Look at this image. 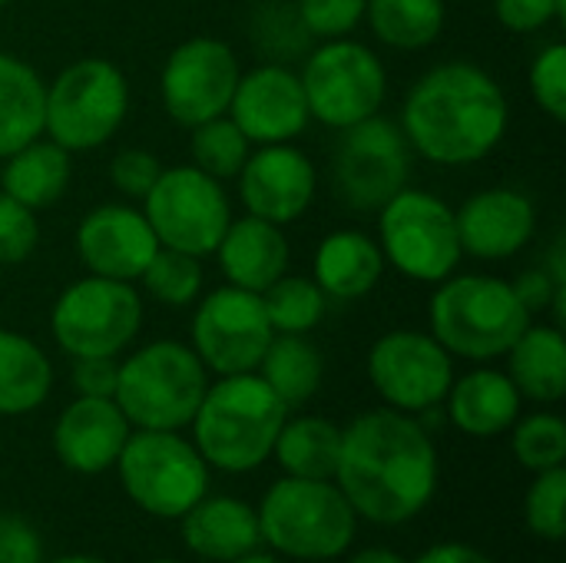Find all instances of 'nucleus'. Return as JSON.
I'll use <instances>...</instances> for the list:
<instances>
[{"label": "nucleus", "mask_w": 566, "mask_h": 563, "mask_svg": "<svg viewBox=\"0 0 566 563\" xmlns=\"http://www.w3.org/2000/svg\"><path fill=\"white\" fill-rule=\"evenodd\" d=\"M438 448L421 418L375 408L342 428L335 484L361 521L401 528L438 494Z\"/></svg>", "instance_id": "nucleus-1"}, {"label": "nucleus", "mask_w": 566, "mask_h": 563, "mask_svg": "<svg viewBox=\"0 0 566 563\" xmlns=\"http://www.w3.org/2000/svg\"><path fill=\"white\" fill-rule=\"evenodd\" d=\"M511 123L504 86L478 63L448 60L415 80L401 106V133L434 166H474L491 156Z\"/></svg>", "instance_id": "nucleus-2"}, {"label": "nucleus", "mask_w": 566, "mask_h": 563, "mask_svg": "<svg viewBox=\"0 0 566 563\" xmlns=\"http://www.w3.org/2000/svg\"><path fill=\"white\" fill-rule=\"evenodd\" d=\"M285 418L289 408L255 372L222 375L206 388L196 408L192 445L209 468L226 475H249L272 458Z\"/></svg>", "instance_id": "nucleus-3"}, {"label": "nucleus", "mask_w": 566, "mask_h": 563, "mask_svg": "<svg viewBox=\"0 0 566 563\" xmlns=\"http://www.w3.org/2000/svg\"><path fill=\"white\" fill-rule=\"evenodd\" d=\"M531 319L534 315L521 305L514 282L481 272L448 275L438 282L428 302L431 335L454 358L468 362H491L507 355Z\"/></svg>", "instance_id": "nucleus-4"}, {"label": "nucleus", "mask_w": 566, "mask_h": 563, "mask_svg": "<svg viewBox=\"0 0 566 563\" xmlns=\"http://www.w3.org/2000/svg\"><path fill=\"white\" fill-rule=\"evenodd\" d=\"M262 544L292 561L345 557L358 534V514L335 481L279 478L255 508Z\"/></svg>", "instance_id": "nucleus-5"}, {"label": "nucleus", "mask_w": 566, "mask_h": 563, "mask_svg": "<svg viewBox=\"0 0 566 563\" xmlns=\"http://www.w3.org/2000/svg\"><path fill=\"white\" fill-rule=\"evenodd\" d=\"M209 388V372L192 345L159 338L119 362L113 402L133 428L182 431Z\"/></svg>", "instance_id": "nucleus-6"}, {"label": "nucleus", "mask_w": 566, "mask_h": 563, "mask_svg": "<svg viewBox=\"0 0 566 563\" xmlns=\"http://www.w3.org/2000/svg\"><path fill=\"white\" fill-rule=\"evenodd\" d=\"M126 73L103 56H83L63 66L43 90V133L66 153L106 146L126 123Z\"/></svg>", "instance_id": "nucleus-7"}, {"label": "nucleus", "mask_w": 566, "mask_h": 563, "mask_svg": "<svg viewBox=\"0 0 566 563\" xmlns=\"http://www.w3.org/2000/svg\"><path fill=\"white\" fill-rule=\"evenodd\" d=\"M113 468L126 498L159 521H179L209 494V465L179 431L133 428Z\"/></svg>", "instance_id": "nucleus-8"}, {"label": "nucleus", "mask_w": 566, "mask_h": 563, "mask_svg": "<svg viewBox=\"0 0 566 563\" xmlns=\"http://www.w3.org/2000/svg\"><path fill=\"white\" fill-rule=\"evenodd\" d=\"M378 246L391 269L424 285L454 275L464 256L454 209L441 196L411 186L378 209Z\"/></svg>", "instance_id": "nucleus-9"}, {"label": "nucleus", "mask_w": 566, "mask_h": 563, "mask_svg": "<svg viewBox=\"0 0 566 563\" xmlns=\"http://www.w3.org/2000/svg\"><path fill=\"white\" fill-rule=\"evenodd\" d=\"M298 80L308 116L338 133L378 116L388 96V70L381 56L352 37L322 40L308 53Z\"/></svg>", "instance_id": "nucleus-10"}, {"label": "nucleus", "mask_w": 566, "mask_h": 563, "mask_svg": "<svg viewBox=\"0 0 566 563\" xmlns=\"http://www.w3.org/2000/svg\"><path fill=\"white\" fill-rule=\"evenodd\" d=\"M143 329V295L133 282L83 275L66 285L50 309L53 342L70 358L123 355Z\"/></svg>", "instance_id": "nucleus-11"}, {"label": "nucleus", "mask_w": 566, "mask_h": 563, "mask_svg": "<svg viewBox=\"0 0 566 563\" xmlns=\"http://www.w3.org/2000/svg\"><path fill=\"white\" fill-rule=\"evenodd\" d=\"M143 216L149 219L159 246L202 259L216 252L229 229L232 206L219 179L186 163L159 173L156 186L143 199Z\"/></svg>", "instance_id": "nucleus-12"}, {"label": "nucleus", "mask_w": 566, "mask_h": 563, "mask_svg": "<svg viewBox=\"0 0 566 563\" xmlns=\"http://www.w3.org/2000/svg\"><path fill=\"white\" fill-rule=\"evenodd\" d=\"M365 368L381 402L415 418L434 411L454 382V355L431 332L415 329L385 332L371 345Z\"/></svg>", "instance_id": "nucleus-13"}, {"label": "nucleus", "mask_w": 566, "mask_h": 563, "mask_svg": "<svg viewBox=\"0 0 566 563\" xmlns=\"http://www.w3.org/2000/svg\"><path fill=\"white\" fill-rule=\"evenodd\" d=\"M408 176L411 146L395 119L378 113L342 129L335 146V192L348 209L378 212L408 186Z\"/></svg>", "instance_id": "nucleus-14"}, {"label": "nucleus", "mask_w": 566, "mask_h": 563, "mask_svg": "<svg viewBox=\"0 0 566 563\" xmlns=\"http://www.w3.org/2000/svg\"><path fill=\"white\" fill-rule=\"evenodd\" d=\"M189 335L192 352L199 355L206 372H216L222 378L255 372L269 342L275 338V329L259 292L219 285L199 299Z\"/></svg>", "instance_id": "nucleus-15"}, {"label": "nucleus", "mask_w": 566, "mask_h": 563, "mask_svg": "<svg viewBox=\"0 0 566 563\" xmlns=\"http://www.w3.org/2000/svg\"><path fill=\"white\" fill-rule=\"evenodd\" d=\"M239 56L226 40L189 37L163 63L159 96L163 110L186 129L222 116L239 83Z\"/></svg>", "instance_id": "nucleus-16"}, {"label": "nucleus", "mask_w": 566, "mask_h": 563, "mask_svg": "<svg viewBox=\"0 0 566 563\" xmlns=\"http://www.w3.org/2000/svg\"><path fill=\"white\" fill-rule=\"evenodd\" d=\"M239 199L249 216L275 226L302 219L318 192V169L308 153L292 143H272L249 153L239 176Z\"/></svg>", "instance_id": "nucleus-17"}, {"label": "nucleus", "mask_w": 566, "mask_h": 563, "mask_svg": "<svg viewBox=\"0 0 566 563\" xmlns=\"http://www.w3.org/2000/svg\"><path fill=\"white\" fill-rule=\"evenodd\" d=\"M226 113L255 146L292 143L312 119L298 73L282 63H262L239 73Z\"/></svg>", "instance_id": "nucleus-18"}, {"label": "nucleus", "mask_w": 566, "mask_h": 563, "mask_svg": "<svg viewBox=\"0 0 566 563\" xmlns=\"http://www.w3.org/2000/svg\"><path fill=\"white\" fill-rule=\"evenodd\" d=\"M156 249L159 239L149 219L143 209L126 202H103L90 209L76 226V256L90 275L136 282Z\"/></svg>", "instance_id": "nucleus-19"}, {"label": "nucleus", "mask_w": 566, "mask_h": 563, "mask_svg": "<svg viewBox=\"0 0 566 563\" xmlns=\"http://www.w3.org/2000/svg\"><path fill=\"white\" fill-rule=\"evenodd\" d=\"M454 219L461 252L484 262H504L517 256L537 232V209L531 196L511 186H491L468 196L464 206L454 209Z\"/></svg>", "instance_id": "nucleus-20"}, {"label": "nucleus", "mask_w": 566, "mask_h": 563, "mask_svg": "<svg viewBox=\"0 0 566 563\" xmlns=\"http://www.w3.org/2000/svg\"><path fill=\"white\" fill-rule=\"evenodd\" d=\"M133 425L113 398L76 395L53 425V455L73 475H103L116 465Z\"/></svg>", "instance_id": "nucleus-21"}, {"label": "nucleus", "mask_w": 566, "mask_h": 563, "mask_svg": "<svg viewBox=\"0 0 566 563\" xmlns=\"http://www.w3.org/2000/svg\"><path fill=\"white\" fill-rule=\"evenodd\" d=\"M212 256L219 259V269L229 279V285L265 292L275 279L289 272L292 249L282 226L245 212L229 222Z\"/></svg>", "instance_id": "nucleus-22"}, {"label": "nucleus", "mask_w": 566, "mask_h": 563, "mask_svg": "<svg viewBox=\"0 0 566 563\" xmlns=\"http://www.w3.org/2000/svg\"><path fill=\"white\" fill-rule=\"evenodd\" d=\"M448 421L471 438H497L514 428L521 418V392L507 378V372L497 368H471L461 378L451 382L444 395Z\"/></svg>", "instance_id": "nucleus-23"}, {"label": "nucleus", "mask_w": 566, "mask_h": 563, "mask_svg": "<svg viewBox=\"0 0 566 563\" xmlns=\"http://www.w3.org/2000/svg\"><path fill=\"white\" fill-rule=\"evenodd\" d=\"M179 521H182L186 548L202 561L232 563L259 551L262 544L255 508L229 494H219V498L206 494Z\"/></svg>", "instance_id": "nucleus-24"}, {"label": "nucleus", "mask_w": 566, "mask_h": 563, "mask_svg": "<svg viewBox=\"0 0 566 563\" xmlns=\"http://www.w3.org/2000/svg\"><path fill=\"white\" fill-rule=\"evenodd\" d=\"M388 262L381 256V246L358 232V229H335L328 232L312 259V279L315 285L335 299V302H358L371 295L385 275Z\"/></svg>", "instance_id": "nucleus-25"}, {"label": "nucleus", "mask_w": 566, "mask_h": 563, "mask_svg": "<svg viewBox=\"0 0 566 563\" xmlns=\"http://www.w3.org/2000/svg\"><path fill=\"white\" fill-rule=\"evenodd\" d=\"M507 378L521 398L554 405L566 395V338L560 325H527L507 348Z\"/></svg>", "instance_id": "nucleus-26"}, {"label": "nucleus", "mask_w": 566, "mask_h": 563, "mask_svg": "<svg viewBox=\"0 0 566 563\" xmlns=\"http://www.w3.org/2000/svg\"><path fill=\"white\" fill-rule=\"evenodd\" d=\"M70 173V153L53 139L36 136L0 159V192L40 212L66 192Z\"/></svg>", "instance_id": "nucleus-27"}, {"label": "nucleus", "mask_w": 566, "mask_h": 563, "mask_svg": "<svg viewBox=\"0 0 566 563\" xmlns=\"http://www.w3.org/2000/svg\"><path fill=\"white\" fill-rule=\"evenodd\" d=\"M53 388V365L46 352L10 329H0V415L20 418L36 411Z\"/></svg>", "instance_id": "nucleus-28"}, {"label": "nucleus", "mask_w": 566, "mask_h": 563, "mask_svg": "<svg viewBox=\"0 0 566 563\" xmlns=\"http://www.w3.org/2000/svg\"><path fill=\"white\" fill-rule=\"evenodd\" d=\"M342 455V428L318 415H298L285 418L272 458L289 478H312V481H332Z\"/></svg>", "instance_id": "nucleus-29"}, {"label": "nucleus", "mask_w": 566, "mask_h": 563, "mask_svg": "<svg viewBox=\"0 0 566 563\" xmlns=\"http://www.w3.org/2000/svg\"><path fill=\"white\" fill-rule=\"evenodd\" d=\"M43 90L46 83L30 63L0 53V159L43 136Z\"/></svg>", "instance_id": "nucleus-30"}, {"label": "nucleus", "mask_w": 566, "mask_h": 563, "mask_svg": "<svg viewBox=\"0 0 566 563\" xmlns=\"http://www.w3.org/2000/svg\"><path fill=\"white\" fill-rule=\"evenodd\" d=\"M255 375L292 411L318 395L322 378H325V358L305 335H275L269 342Z\"/></svg>", "instance_id": "nucleus-31"}, {"label": "nucleus", "mask_w": 566, "mask_h": 563, "mask_svg": "<svg viewBox=\"0 0 566 563\" xmlns=\"http://www.w3.org/2000/svg\"><path fill=\"white\" fill-rule=\"evenodd\" d=\"M444 0H365V20L391 50H424L444 30Z\"/></svg>", "instance_id": "nucleus-32"}, {"label": "nucleus", "mask_w": 566, "mask_h": 563, "mask_svg": "<svg viewBox=\"0 0 566 563\" xmlns=\"http://www.w3.org/2000/svg\"><path fill=\"white\" fill-rule=\"evenodd\" d=\"M259 295L275 335H308L312 329H318L328 309V295L315 285V279L289 272Z\"/></svg>", "instance_id": "nucleus-33"}, {"label": "nucleus", "mask_w": 566, "mask_h": 563, "mask_svg": "<svg viewBox=\"0 0 566 563\" xmlns=\"http://www.w3.org/2000/svg\"><path fill=\"white\" fill-rule=\"evenodd\" d=\"M189 153H192V166L209 173L212 179L226 183L235 179L242 163L252 153V143L245 139V133L229 119V113L212 116L206 123H196L189 129Z\"/></svg>", "instance_id": "nucleus-34"}, {"label": "nucleus", "mask_w": 566, "mask_h": 563, "mask_svg": "<svg viewBox=\"0 0 566 563\" xmlns=\"http://www.w3.org/2000/svg\"><path fill=\"white\" fill-rule=\"evenodd\" d=\"M139 282H143L146 295L156 299L159 305L186 309L202 292V265H199V256H189V252L159 246L156 256L149 259V265L143 269Z\"/></svg>", "instance_id": "nucleus-35"}, {"label": "nucleus", "mask_w": 566, "mask_h": 563, "mask_svg": "<svg viewBox=\"0 0 566 563\" xmlns=\"http://www.w3.org/2000/svg\"><path fill=\"white\" fill-rule=\"evenodd\" d=\"M511 431H514V438H511L514 458H517L531 475H541V471H551V468H564L566 421L560 415H554V411H537V415L517 418Z\"/></svg>", "instance_id": "nucleus-36"}, {"label": "nucleus", "mask_w": 566, "mask_h": 563, "mask_svg": "<svg viewBox=\"0 0 566 563\" xmlns=\"http://www.w3.org/2000/svg\"><path fill=\"white\" fill-rule=\"evenodd\" d=\"M524 521L541 541H564L566 534V471L551 468L534 475V484L524 498Z\"/></svg>", "instance_id": "nucleus-37"}, {"label": "nucleus", "mask_w": 566, "mask_h": 563, "mask_svg": "<svg viewBox=\"0 0 566 563\" xmlns=\"http://www.w3.org/2000/svg\"><path fill=\"white\" fill-rule=\"evenodd\" d=\"M527 86L534 103L557 123L566 119V46L564 43H547L527 73Z\"/></svg>", "instance_id": "nucleus-38"}, {"label": "nucleus", "mask_w": 566, "mask_h": 563, "mask_svg": "<svg viewBox=\"0 0 566 563\" xmlns=\"http://www.w3.org/2000/svg\"><path fill=\"white\" fill-rule=\"evenodd\" d=\"M298 23L315 40L352 37L365 20V0H298Z\"/></svg>", "instance_id": "nucleus-39"}, {"label": "nucleus", "mask_w": 566, "mask_h": 563, "mask_svg": "<svg viewBox=\"0 0 566 563\" xmlns=\"http://www.w3.org/2000/svg\"><path fill=\"white\" fill-rule=\"evenodd\" d=\"M40 222L23 202L0 192V265H20L36 252Z\"/></svg>", "instance_id": "nucleus-40"}, {"label": "nucleus", "mask_w": 566, "mask_h": 563, "mask_svg": "<svg viewBox=\"0 0 566 563\" xmlns=\"http://www.w3.org/2000/svg\"><path fill=\"white\" fill-rule=\"evenodd\" d=\"M166 166L159 163V156H153L149 149H119L109 163V183L126 196V199H146V192L156 186L159 173Z\"/></svg>", "instance_id": "nucleus-41"}, {"label": "nucleus", "mask_w": 566, "mask_h": 563, "mask_svg": "<svg viewBox=\"0 0 566 563\" xmlns=\"http://www.w3.org/2000/svg\"><path fill=\"white\" fill-rule=\"evenodd\" d=\"M566 0H494V17L511 33H534L560 20Z\"/></svg>", "instance_id": "nucleus-42"}, {"label": "nucleus", "mask_w": 566, "mask_h": 563, "mask_svg": "<svg viewBox=\"0 0 566 563\" xmlns=\"http://www.w3.org/2000/svg\"><path fill=\"white\" fill-rule=\"evenodd\" d=\"M514 292H517V299H521V305L531 312V315H537V312H554V322L560 325L566 319V289H560L554 279H551V272L541 265V269H531V272H524L517 282H514Z\"/></svg>", "instance_id": "nucleus-43"}, {"label": "nucleus", "mask_w": 566, "mask_h": 563, "mask_svg": "<svg viewBox=\"0 0 566 563\" xmlns=\"http://www.w3.org/2000/svg\"><path fill=\"white\" fill-rule=\"evenodd\" d=\"M0 563H43V541L20 514H0Z\"/></svg>", "instance_id": "nucleus-44"}, {"label": "nucleus", "mask_w": 566, "mask_h": 563, "mask_svg": "<svg viewBox=\"0 0 566 563\" xmlns=\"http://www.w3.org/2000/svg\"><path fill=\"white\" fill-rule=\"evenodd\" d=\"M116 372H119V362L106 355L73 358V388L76 395H86V398H113Z\"/></svg>", "instance_id": "nucleus-45"}, {"label": "nucleus", "mask_w": 566, "mask_h": 563, "mask_svg": "<svg viewBox=\"0 0 566 563\" xmlns=\"http://www.w3.org/2000/svg\"><path fill=\"white\" fill-rule=\"evenodd\" d=\"M411 563H497L491 561L481 548L474 544H461V541H444V544H434L428 548L418 561Z\"/></svg>", "instance_id": "nucleus-46"}, {"label": "nucleus", "mask_w": 566, "mask_h": 563, "mask_svg": "<svg viewBox=\"0 0 566 563\" xmlns=\"http://www.w3.org/2000/svg\"><path fill=\"white\" fill-rule=\"evenodd\" d=\"M345 563H411L408 557H401L398 551H388V548H365V551H355Z\"/></svg>", "instance_id": "nucleus-47"}, {"label": "nucleus", "mask_w": 566, "mask_h": 563, "mask_svg": "<svg viewBox=\"0 0 566 563\" xmlns=\"http://www.w3.org/2000/svg\"><path fill=\"white\" fill-rule=\"evenodd\" d=\"M43 563H106L103 557H90V554H63V557H53V561Z\"/></svg>", "instance_id": "nucleus-48"}, {"label": "nucleus", "mask_w": 566, "mask_h": 563, "mask_svg": "<svg viewBox=\"0 0 566 563\" xmlns=\"http://www.w3.org/2000/svg\"><path fill=\"white\" fill-rule=\"evenodd\" d=\"M232 563H282L275 554H262V551H252V554H245V557H239V561Z\"/></svg>", "instance_id": "nucleus-49"}, {"label": "nucleus", "mask_w": 566, "mask_h": 563, "mask_svg": "<svg viewBox=\"0 0 566 563\" xmlns=\"http://www.w3.org/2000/svg\"><path fill=\"white\" fill-rule=\"evenodd\" d=\"M153 563H182V561H169V557H163V561H153Z\"/></svg>", "instance_id": "nucleus-50"}, {"label": "nucleus", "mask_w": 566, "mask_h": 563, "mask_svg": "<svg viewBox=\"0 0 566 563\" xmlns=\"http://www.w3.org/2000/svg\"><path fill=\"white\" fill-rule=\"evenodd\" d=\"M7 3H10V0H0V10H3V7H7Z\"/></svg>", "instance_id": "nucleus-51"}]
</instances>
